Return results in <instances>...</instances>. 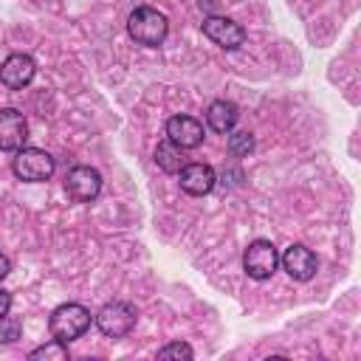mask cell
Masks as SVG:
<instances>
[{"mask_svg":"<svg viewBox=\"0 0 361 361\" xmlns=\"http://www.w3.org/2000/svg\"><path fill=\"white\" fill-rule=\"evenodd\" d=\"M214 180L217 178L209 164H183V169H180V189L186 195H195V197L209 195L214 189Z\"/></svg>","mask_w":361,"mask_h":361,"instance_id":"7c38bea8","label":"cell"},{"mask_svg":"<svg viewBox=\"0 0 361 361\" xmlns=\"http://www.w3.org/2000/svg\"><path fill=\"white\" fill-rule=\"evenodd\" d=\"M254 149V135L251 133H234V135H228V152L231 155H248Z\"/></svg>","mask_w":361,"mask_h":361,"instance_id":"2e32d148","label":"cell"},{"mask_svg":"<svg viewBox=\"0 0 361 361\" xmlns=\"http://www.w3.org/2000/svg\"><path fill=\"white\" fill-rule=\"evenodd\" d=\"M155 164H158L164 172H169V175L180 172V169H183V152H180V147H175L172 141H161V144L155 147Z\"/></svg>","mask_w":361,"mask_h":361,"instance_id":"5bb4252c","label":"cell"},{"mask_svg":"<svg viewBox=\"0 0 361 361\" xmlns=\"http://www.w3.org/2000/svg\"><path fill=\"white\" fill-rule=\"evenodd\" d=\"M48 327H51V336L62 344L79 338L87 327H90V310L76 305V302H68V305H59L51 319H48Z\"/></svg>","mask_w":361,"mask_h":361,"instance_id":"7a4b0ae2","label":"cell"},{"mask_svg":"<svg viewBox=\"0 0 361 361\" xmlns=\"http://www.w3.org/2000/svg\"><path fill=\"white\" fill-rule=\"evenodd\" d=\"M31 358L37 361V358H54V361H65L68 358V347L62 344V341H48V344H42V347H37V350H31Z\"/></svg>","mask_w":361,"mask_h":361,"instance_id":"9a60e30c","label":"cell"},{"mask_svg":"<svg viewBox=\"0 0 361 361\" xmlns=\"http://www.w3.org/2000/svg\"><path fill=\"white\" fill-rule=\"evenodd\" d=\"M25 138H28L25 116L20 110H14V107H3L0 110V149L17 152V149H23Z\"/></svg>","mask_w":361,"mask_h":361,"instance_id":"9c48e42d","label":"cell"},{"mask_svg":"<svg viewBox=\"0 0 361 361\" xmlns=\"http://www.w3.org/2000/svg\"><path fill=\"white\" fill-rule=\"evenodd\" d=\"M276 265H279V254H276L274 243H268V240L248 243V248L243 254V268L251 279H271L276 274Z\"/></svg>","mask_w":361,"mask_h":361,"instance_id":"277c9868","label":"cell"},{"mask_svg":"<svg viewBox=\"0 0 361 361\" xmlns=\"http://www.w3.org/2000/svg\"><path fill=\"white\" fill-rule=\"evenodd\" d=\"M158 358H192V347L183 341H172L158 350Z\"/></svg>","mask_w":361,"mask_h":361,"instance_id":"e0dca14e","label":"cell"},{"mask_svg":"<svg viewBox=\"0 0 361 361\" xmlns=\"http://www.w3.org/2000/svg\"><path fill=\"white\" fill-rule=\"evenodd\" d=\"M8 271H11V262H8V257H6V254H0V279H3Z\"/></svg>","mask_w":361,"mask_h":361,"instance_id":"ffe728a7","label":"cell"},{"mask_svg":"<svg viewBox=\"0 0 361 361\" xmlns=\"http://www.w3.org/2000/svg\"><path fill=\"white\" fill-rule=\"evenodd\" d=\"M279 262H282V268L288 271V276L296 279V282L313 279V274H316V268H319L316 254H313L307 245H302V243H293L290 248H285V254L279 257Z\"/></svg>","mask_w":361,"mask_h":361,"instance_id":"ba28073f","label":"cell"},{"mask_svg":"<svg viewBox=\"0 0 361 361\" xmlns=\"http://www.w3.org/2000/svg\"><path fill=\"white\" fill-rule=\"evenodd\" d=\"M135 307L130 302H107L99 313H96V327L110 336V338H121L135 327Z\"/></svg>","mask_w":361,"mask_h":361,"instance_id":"5b68a950","label":"cell"},{"mask_svg":"<svg viewBox=\"0 0 361 361\" xmlns=\"http://www.w3.org/2000/svg\"><path fill=\"white\" fill-rule=\"evenodd\" d=\"M11 169H14V175H17L20 180L39 183V180H48V178L54 175V158H51L45 149L23 147V149H17Z\"/></svg>","mask_w":361,"mask_h":361,"instance_id":"3957f363","label":"cell"},{"mask_svg":"<svg viewBox=\"0 0 361 361\" xmlns=\"http://www.w3.org/2000/svg\"><path fill=\"white\" fill-rule=\"evenodd\" d=\"M206 121L214 133H228L234 124H237V107L226 99H217L206 107Z\"/></svg>","mask_w":361,"mask_h":361,"instance_id":"4fadbf2b","label":"cell"},{"mask_svg":"<svg viewBox=\"0 0 361 361\" xmlns=\"http://www.w3.org/2000/svg\"><path fill=\"white\" fill-rule=\"evenodd\" d=\"M102 189V175L93 166H73L65 178V192L76 203H90Z\"/></svg>","mask_w":361,"mask_h":361,"instance_id":"8992f818","label":"cell"},{"mask_svg":"<svg viewBox=\"0 0 361 361\" xmlns=\"http://www.w3.org/2000/svg\"><path fill=\"white\" fill-rule=\"evenodd\" d=\"M203 34L226 51H234L245 42V28L240 23L228 20V17H206L203 20Z\"/></svg>","mask_w":361,"mask_h":361,"instance_id":"52a82bcc","label":"cell"},{"mask_svg":"<svg viewBox=\"0 0 361 361\" xmlns=\"http://www.w3.org/2000/svg\"><path fill=\"white\" fill-rule=\"evenodd\" d=\"M34 73H37V65H34V59H31L28 54H11V56L0 65V82H3L6 87H11V90L25 87V85L34 79Z\"/></svg>","mask_w":361,"mask_h":361,"instance_id":"8fae6325","label":"cell"},{"mask_svg":"<svg viewBox=\"0 0 361 361\" xmlns=\"http://www.w3.org/2000/svg\"><path fill=\"white\" fill-rule=\"evenodd\" d=\"M8 307H11V296H8V290L0 288V319L8 313Z\"/></svg>","mask_w":361,"mask_h":361,"instance_id":"d6986e66","label":"cell"},{"mask_svg":"<svg viewBox=\"0 0 361 361\" xmlns=\"http://www.w3.org/2000/svg\"><path fill=\"white\" fill-rule=\"evenodd\" d=\"M166 138L180 149H195L203 144V124L192 116H172L166 121Z\"/></svg>","mask_w":361,"mask_h":361,"instance_id":"30bf717a","label":"cell"},{"mask_svg":"<svg viewBox=\"0 0 361 361\" xmlns=\"http://www.w3.org/2000/svg\"><path fill=\"white\" fill-rule=\"evenodd\" d=\"M14 338H20V322L17 319H8V313L0 319V341H14Z\"/></svg>","mask_w":361,"mask_h":361,"instance_id":"ac0fdd59","label":"cell"},{"mask_svg":"<svg viewBox=\"0 0 361 361\" xmlns=\"http://www.w3.org/2000/svg\"><path fill=\"white\" fill-rule=\"evenodd\" d=\"M127 31L130 37L138 42V45H161L166 31H169V23L166 17L158 11V8H149V6H138L130 17H127Z\"/></svg>","mask_w":361,"mask_h":361,"instance_id":"6da1fadb","label":"cell"}]
</instances>
